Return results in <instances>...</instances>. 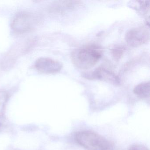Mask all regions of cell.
<instances>
[{
	"label": "cell",
	"mask_w": 150,
	"mask_h": 150,
	"mask_svg": "<svg viewBox=\"0 0 150 150\" xmlns=\"http://www.w3.org/2000/svg\"><path fill=\"white\" fill-rule=\"evenodd\" d=\"M35 67L38 71L44 73L54 74L58 72L61 70L62 64L52 59L42 57L37 60Z\"/></svg>",
	"instance_id": "6"
},
{
	"label": "cell",
	"mask_w": 150,
	"mask_h": 150,
	"mask_svg": "<svg viewBox=\"0 0 150 150\" xmlns=\"http://www.w3.org/2000/svg\"><path fill=\"white\" fill-rule=\"evenodd\" d=\"M125 49L122 46H117L111 50L112 56L115 60H118L121 59L124 52Z\"/></svg>",
	"instance_id": "8"
},
{
	"label": "cell",
	"mask_w": 150,
	"mask_h": 150,
	"mask_svg": "<svg viewBox=\"0 0 150 150\" xmlns=\"http://www.w3.org/2000/svg\"><path fill=\"white\" fill-rule=\"evenodd\" d=\"M150 38V32L146 27L133 28L126 33L125 41L129 46L136 47L148 42Z\"/></svg>",
	"instance_id": "4"
},
{
	"label": "cell",
	"mask_w": 150,
	"mask_h": 150,
	"mask_svg": "<svg viewBox=\"0 0 150 150\" xmlns=\"http://www.w3.org/2000/svg\"><path fill=\"white\" fill-rule=\"evenodd\" d=\"M150 82L148 81L137 85L134 88L133 92L140 98H148L150 96Z\"/></svg>",
	"instance_id": "7"
},
{
	"label": "cell",
	"mask_w": 150,
	"mask_h": 150,
	"mask_svg": "<svg viewBox=\"0 0 150 150\" xmlns=\"http://www.w3.org/2000/svg\"><path fill=\"white\" fill-rule=\"evenodd\" d=\"M129 150H149L148 148H146L144 146L140 145H135L132 146L130 147Z\"/></svg>",
	"instance_id": "10"
},
{
	"label": "cell",
	"mask_w": 150,
	"mask_h": 150,
	"mask_svg": "<svg viewBox=\"0 0 150 150\" xmlns=\"http://www.w3.org/2000/svg\"><path fill=\"white\" fill-rule=\"evenodd\" d=\"M83 77L90 80H99L115 85L120 84V80L113 72L103 67L83 74Z\"/></svg>",
	"instance_id": "5"
},
{
	"label": "cell",
	"mask_w": 150,
	"mask_h": 150,
	"mask_svg": "<svg viewBox=\"0 0 150 150\" xmlns=\"http://www.w3.org/2000/svg\"><path fill=\"white\" fill-rule=\"evenodd\" d=\"M38 22V17L34 14L27 12H21L14 18L12 27L16 32L24 33L34 28Z\"/></svg>",
	"instance_id": "3"
},
{
	"label": "cell",
	"mask_w": 150,
	"mask_h": 150,
	"mask_svg": "<svg viewBox=\"0 0 150 150\" xmlns=\"http://www.w3.org/2000/svg\"><path fill=\"white\" fill-rule=\"evenodd\" d=\"M78 144L88 150H114L111 142L92 132L82 131L75 135Z\"/></svg>",
	"instance_id": "2"
},
{
	"label": "cell",
	"mask_w": 150,
	"mask_h": 150,
	"mask_svg": "<svg viewBox=\"0 0 150 150\" xmlns=\"http://www.w3.org/2000/svg\"><path fill=\"white\" fill-rule=\"evenodd\" d=\"M8 98L7 94L4 91H0V105L5 103Z\"/></svg>",
	"instance_id": "9"
},
{
	"label": "cell",
	"mask_w": 150,
	"mask_h": 150,
	"mask_svg": "<svg viewBox=\"0 0 150 150\" xmlns=\"http://www.w3.org/2000/svg\"><path fill=\"white\" fill-rule=\"evenodd\" d=\"M102 50L96 45H90L74 50L71 53L73 63L78 68L88 69L94 66L102 55Z\"/></svg>",
	"instance_id": "1"
}]
</instances>
